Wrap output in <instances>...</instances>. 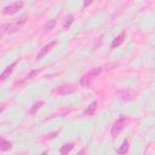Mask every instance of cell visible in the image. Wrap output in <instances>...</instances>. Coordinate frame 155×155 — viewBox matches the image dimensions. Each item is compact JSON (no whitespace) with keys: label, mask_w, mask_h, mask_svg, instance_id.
<instances>
[{"label":"cell","mask_w":155,"mask_h":155,"mask_svg":"<svg viewBox=\"0 0 155 155\" xmlns=\"http://www.w3.org/2000/svg\"><path fill=\"white\" fill-rule=\"evenodd\" d=\"M96 107H97V102H92V103L90 104V107L85 110V114H86V115H93V113H94V110H96Z\"/></svg>","instance_id":"7c38bea8"},{"label":"cell","mask_w":155,"mask_h":155,"mask_svg":"<svg viewBox=\"0 0 155 155\" xmlns=\"http://www.w3.org/2000/svg\"><path fill=\"white\" fill-rule=\"evenodd\" d=\"M38 73H39V70H38V69H36V70H33V71H30V73H29V75H27L24 80H29V79H33V76H35Z\"/></svg>","instance_id":"2e32d148"},{"label":"cell","mask_w":155,"mask_h":155,"mask_svg":"<svg viewBox=\"0 0 155 155\" xmlns=\"http://www.w3.org/2000/svg\"><path fill=\"white\" fill-rule=\"evenodd\" d=\"M128 147H130V145H128V140H124L122 144H121V147L116 149V153L124 155V154H126V153L128 151Z\"/></svg>","instance_id":"30bf717a"},{"label":"cell","mask_w":155,"mask_h":155,"mask_svg":"<svg viewBox=\"0 0 155 155\" xmlns=\"http://www.w3.org/2000/svg\"><path fill=\"white\" fill-rule=\"evenodd\" d=\"M102 73V68L101 67H97V68H93L91 69L88 73H86L85 75H82V78L80 79V84L82 86H90L91 82Z\"/></svg>","instance_id":"7a4b0ae2"},{"label":"cell","mask_w":155,"mask_h":155,"mask_svg":"<svg viewBox=\"0 0 155 155\" xmlns=\"http://www.w3.org/2000/svg\"><path fill=\"white\" fill-rule=\"evenodd\" d=\"M78 91V87H75L74 85H61L58 86L57 88L53 90V93H57V94H70V93H74Z\"/></svg>","instance_id":"5b68a950"},{"label":"cell","mask_w":155,"mask_h":155,"mask_svg":"<svg viewBox=\"0 0 155 155\" xmlns=\"http://www.w3.org/2000/svg\"><path fill=\"white\" fill-rule=\"evenodd\" d=\"M73 148H74V144H73V143L64 144V145H62V147H61L59 153H61V155H68V154L73 150Z\"/></svg>","instance_id":"9c48e42d"},{"label":"cell","mask_w":155,"mask_h":155,"mask_svg":"<svg viewBox=\"0 0 155 155\" xmlns=\"http://www.w3.org/2000/svg\"><path fill=\"white\" fill-rule=\"evenodd\" d=\"M73 21H74V16H73V15H69V16L67 17V21H65V23L63 24V28H64V29L69 28V27H70V24L73 23Z\"/></svg>","instance_id":"4fadbf2b"},{"label":"cell","mask_w":155,"mask_h":155,"mask_svg":"<svg viewBox=\"0 0 155 155\" xmlns=\"http://www.w3.org/2000/svg\"><path fill=\"white\" fill-rule=\"evenodd\" d=\"M41 155H47V153H46V151H44V153H42Z\"/></svg>","instance_id":"d6986e66"},{"label":"cell","mask_w":155,"mask_h":155,"mask_svg":"<svg viewBox=\"0 0 155 155\" xmlns=\"http://www.w3.org/2000/svg\"><path fill=\"white\" fill-rule=\"evenodd\" d=\"M17 63H18V59H17V61H15L13 63H11V64H10V65H8V67H7V68H6V69L0 74V81H4V80H6L7 78H10V74L13 71V68L16 67V64H17Z\"/></svg>","instance_id":"52a82bcc"},{"label":"cell","mask_w":155,"mask_h":155,"mask_svg":"<svg viewBox=\"0 0 155 155\" xmlns=\"http://www.w3.org/2000/svg\"><path fill=\"white\" fill-rule=\"evenodd\" d=\"M42 104H44V102H42V101H39V102H36V103L33 105V108L29 110V113H30V114H34V113H35V111H36V110H38V109H39V108H40Z\"/></svg>","instance_id":"5bb4252c"},{"label":"cell","mask_w":155,"mask_h":155,"mask_svg":"<svg viewBox=\"0 0 155 155\" xmlns=\"http://www.w3.org/2000/svg\"><path fill=\"white\" fill-rule=\"evenodd\" d=\"M11 147H12V144H11L8 140H6V139H0V150H1V151H7V150L11 149Z\"/></svg>","instance_id":"8fae6325"},{"label":"cell","mask_w":155,"mask_h":155,"mask_svg":"<svg viewBox=\"0 0 155 155\" xmlns=\"http://www.w3.org/2000/svg\"><path fill=\"white\" fill-rule=\"evenodd\" d=\"M90 4H91V1H88V2H85V4H84V7H85V6H87V5H90Z\"/></svg>","instance_id":"e0dca14e"},{"label":"cell","mask_w":155,"mask_h":155,"mask_svg":"<svg viewBox=\"0 0 155 155\" xmlns=\"http://www.w3.org/2000/svg\"><path fill=\"white\" fill-rule=\"evenodd\" d=\"M125 36H126V34H125V31H122L120 35H117L116 38H114L113 41H111V44H110V47H111V48L119 47V46L125 41Z\"/></svg>","instance_id":"ba28073f"},{"label":"cell","mask_w":155,"mask_h":155,"mask_svg":"<svg viewBox=\"0 0 155 155\" xmlns=\"http://www.w3.org/2000/svg\"><path fill=\"white\" fill-rule=\"evenodd\" d=\"M24 6V2L23 1H15V2H11L10 5L5 6L4 10H2V13L8 16V15H15L17 13L19 10H22V7Z\"/></svg>","instance_id":"3957f363"},{"label":"cell","mask_w":155,"mask_h":155,"mask_svg":"<svg viewBox=\"0 0 155 155\" xmlns=\"http://www.w3.org/2000/svg\"><path fill=\"white\" fill-rule=\"evenodd\" d=\"M25 18H27V17L24 16V17H22L21 19H17V21H12V22H10V23H4V24H1V25H0V34L2 35V34H6V33H15V31H17V30L21 29L22 25L24 24Z\"/></svg>","instance_id":"6da1fadb"},{"label":"cell","mask_w":155,"mask_h":155,"mask_svg":"<svg viewBox=\"0 0 155 155\" xmlns=\"http://www.w3.org/2000/svg\"><path fill=\"white\" fill-rule=\"evenodd\" d=\"M125 122H126V117H125V116H121L120 119H117V120L113 124V126H111V136H113V137H116L117 134L121 133V131H122L124 127H125Z\"/></svg>","instance_id":"277c9868"},{"label":"cell","mask_w":155,"mask_h":155,"mask_svg":"<svg viewBox=\"0 0 155 155\" xmlns=\"http://www.w3.org/2000/svg\"><path fill=\"white\" fill-rule=\"evenodd\" d=\"M2 110H4V107H2V105H0V113H1Z\"/></svg>","instance_id":"ac0fdd59"},{"label":"cell","mask_w":155,"mask_h":155,"mask_svg":"<svg viewBox=\"0 0 155 155\" xmlns=\"http://www.w3.org/2000/svg\"><path fill=\"white\" fill-rule=\"evenodd\" d=\"M54 24H56V21H54V19H51V21H50V23H46V24H45V27H44L45 31L51 30V29L54 27Z\"/></svg>","instance_id":"9a60e30c"},{"label":"cell","mask_w":155,"mask_h":155,"mask_svg":"<svg viewBox=\"0 0 155 155\" xmlns=\"http://www.w3.org/2000/svg\"><path fill=\"white\" fill-rule=\"evenodd\" d=\"M54 45H56V41H51V42L46 44V45H45V46H44V47L40 50V52L38 53V56H36V59H38V61L42 59V58L46 56V53H47V52H48V51H50V50H51V48H52Z\"/></svg>","instance_id":"8992f818"}]
</instances>
